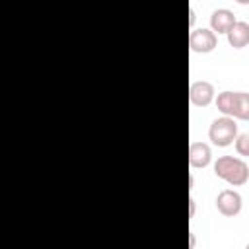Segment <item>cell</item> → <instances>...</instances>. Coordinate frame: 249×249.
Instances as JSON below:
<instances>
[{
    "instance_id": "13",
    "label": "cell",
    "mask_w": 249,
    "mask_h": 249,
    "mask_svg": "<svg viewBox=\"0 0 249 249\" xmlns=\"http://www.w3.org/2000/svg\"><path fill=\"white\" fill-rule=\"evenodd\" d=\"M195 19H196L195 10H189V25H191V29H193V25H195Z\"/></svg>"
},
{
    "instance_id": "4",
    "label": "cell",
    "mask_w": 249,
    "mask_h": 249,
    "mask_svg": "<svg viewBox=\"0 0 249 249\" xmlns=\"http://www.w3.org/2000/svg\"><path fill=\"white\" fill-rule=\"evenodd\" d=\"M218 45V37L212 29L208 27H196V29H191L189 33V47L193 53H212Z\"/></svg>"
},
{
    "instance_id": "6",
    "label": "cell",
    "mask_w": 249,
    "mask_h": 249,
    "mask_svg": "<svg viewBox=\"0 0 249 249\" xmlns=\"http://www.w3.org/2000/svg\"><path fill=\"white\" fill-rule=\"evenodd\" d=\"M189 99L193 105L196 107H208L214 99H216V91H214V86L206 80H196L191 84L189 88Z\"/></svg>"
},
{
    "instance_id": "8",
    "label": "cell",
    "mask_w": 249,
    "mask_h": 249,
    "mask_svg": "<svg viewBox=\"0 0 249 249\" xmlns=\"http://www.w3.org/2000/svg\"><path fill=\"white\" fill-rule=\"evenodd\" d=\"M210 161H212V150L206 142L189 144V165L191 167H206Z\"/></svg>"
},
{
    "instance_id": "7",
    "label": "cell",
    "mask_w": 249,
    "mask_h": 249,
    "mask_svg": "<svg viewBox=\"0 0 249 249\" xmlns=\"http://www.w3.org/2000/svg\"><path fill=\"white\" fill-rule=\"evenodd\" d=\"M237 23L235 19V14L228 8H216L212 14H210V29L214 33H226Z\"/></svg>"
},
{
    "instance_id": "11",
    "label": "cell",
    "mask_w": 249,
    "mask_h": 249,
    "mask_svg": "<svg viewBox=\"0 0 249 249\" xmlns=\"http://www.w3.org/2000/svg\"><path fill=\"white\" fill-rule=\"evenodd\" d=\"M195 210H196V200H195V196L191 195V196H189V218H195Z\"/></svg>"
},
{
    "instance_id": "12",
    "label": "cell",
    "mask_w": 249,
    "mask_h": 249,
    "mask_svg": "<svg viewBox=\"0 0 249 249\" xmlns=\"http://www.w3.org/2000/svg\"><path fill=\"white\" fill-rule=\"evenodd\" d=\"M195 243H196L195 231H189V249H195Z\"/></svg>"
},
{
    "instance_id": "2",
    "label": "cell",
    "mask_w": 249,
    "mask_h": 249,
    "mask_svg": "<svg viewBox=\"0 0 249 249\" xmlns=\"http://www.w3.org/2000/svg\"><path fill=\"white\" fill-rule=\"evenodd\" d=\"M214 101L224 117L249 121V91H220Z\"/></svg>"
},
{
    "instance_id": "3",
    "label": "cell",
    "mask_w": 249,
    "mask_h": 249,
    "mask_svg": "<svg viewBox=\"0 0 249 249\" xmlns=\"http://www.w3.org/2000/svg\"><path fill=\"white\" fill-rule=\"evenodd\" d=\"M237 123H235V119H231V117H218V119H214L212 121V124H210V128H208V138L212 140V144L214 146H220V148H226V146H230V144H233L235 142V138H237Z\"/></svg>"
},
{
    "instance_id": "1",
    "label": "cell",
    "mask_w": 249,
    "mask_h": 249,
    "mask_svg": "<svg viewBox=\"0 0 249 249\" xmlns=\"http://www.w3.org/2000/svg\"><path fill=\"white\" fill-rule=\"evenodd\" d=\"M214 175L231 187H241L249 181V165L235 156H220L214 161Z\"/></svg>"
},
{
    "instance_id": "10",
    "label": "cell",
    "mask_w": 249,
    "mask_h": 249,
    "mask_svg": "<svg viewBox=\"0 0 249 249\" xmlns=\"http://www.w3.org/2000/svg\"><path fill=\"white\" fill-rule=\"evenodd\" d=\"M233 144L239 156H249V132H239Z\"/></svg>"
},
{
    "instance_id": "5",
    "label": "cell",
    "mask_w": 249,
    "mask_h": 249,
    "mask_svg": "<svg viewBox=\"0 0 249 249\" xmlns=\"http://www.w3.org/2000/svg\"><path fill=\"white\" fill-rule=\"evenodd\" d=\"M216 208L222 216H228V218H233L241 212L243 208V198L237 191L233 189H224L218 193L216 196Z\"/></svg>"
},
{
    "instance_id": "9",
    "label": "cell",
    "mask_w": 249,
    "mask_h": 249,
    "mask_svg": "<svg viewBox=\"0 0 249 249\" xmlns=\"http://www.w3.org/2000/svg\"><path fill=\"white\" fill-rule=\"evenodd\" d=\"M228 43L233 49H243L249 45V23L247 21H237L230 31H228Z\"/></svg>"
},
{
    "instance_id": "14",
    "label": "cell",
    "mask_w": 249,
    "mask_h": 249,
    "mask_svg": "<svg viewBox=\"0 0 249 249\" xmlns=\"http://www.w3.org/2000/svg\"><path fill=\"white\" fill-rule=\"evenodd\" d=\"M245 249H249V243H247V245H245Z\"/></svg>"
}]
</instances>
